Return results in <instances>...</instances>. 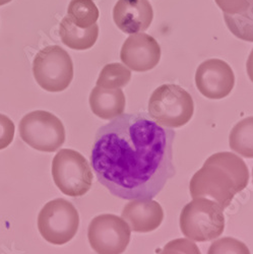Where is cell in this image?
Wrapping results in <instances>:
<instances>
[{
    "label": "cell",
    "instance_id": "cell-26",
    "mask_svg": "<svg viewBox=\"0 0 253 254\" xmlns=\"http://www.w3.org/2000/svg\"><path fill=\"white\" fill-rule=\"evenodd\" d=\"M252 183H253V170H252Z\"/></svg>",
    "mask_w": 253,
    "mask_h": 254
},
{
    "label": "cell",
    "instance_id": "cell-10",
    "mask_svg": "<svg viewBox=\"0 0 253 254\" xmlns=\"http://www.w3.org/2000/svg\"><path fill=\"white\" fill-rule=\"evenodd\" d=\"M195 84L201 95L210 100L226 98L234 88L235 75L227 62L208 59L198 66Z\"/></svg>",
    "mask_w": 253,
    "mask_h": 254
},
{
    "label": "cell",
    "instance_id": "cell-19",
    "mask_svg": "<svg viewBox=\"0 0 253 254\" xmlns=\"http://www.w3.org/2000/svg\"><path fill=\"white\" fill-rule=\"evenodd\" d=\"M131 79V71L121 63H110L105 65L97 80V87L103 89H120Z\"/></svg>",
    "mask_w": 253,
    "mask_h": 254
},
{
    "label": "cell",
    "instance_id": "cell-20",
    "mask_svg": "<svg viewBox=\"0 0 253 254\" xmlns=\"http://www.w3.org/2000/svg\"><path fill=\"white\" fill-rule=\"evenodd\" d=\"M207 254H251L246 244L231 237L221 238L209 246Z\"/></svg>",
    "mask_w": 253,
    "mask_h": 254
},
{
    "label": "cell",
    "instance_id": "cell-2",
    "mask_svg": "<svg viewBox=\"0 0 253 254\" xmlns=\"http://www.w3.org/2000/svg\"><path fill=\"white\" fill-rule=\"evenodd\" d=\"M249 171L244 161L229 152L214 154L192 176L189 184L192 198L206 197L227 208L234 196L247 187Z\"/></svg>",
    "mask_w": 253,
    "mask_h": 254
},
{
    "label": "cell",
    "instance_id": "cell-6",
    "mask_svg": "<svg viewBox=\"0 0 253 254\" xmlns=\"http://www.w3.org/2000/svg\"><path fill=\"white\" fill-rule=\"evenodd\" d=\"M79 215L75 206L64 198L47 202L38 215L41 236L53 245H64L76 235Z\"/></svg>",
    "mask_w": 253,
    "mask_h": 254
},
{
    "label": "cell",
    "instance_id": "cell-23",
    "mask_svg": "<svg viewBox=\"0 0 253 254\" xmlns=\"http://www.w3.org/2000/svg\"><path fill=\"white\" fill-rule=\"evenodd\" d=\"M215 1L224 13L236 14L245 10L249 6L251 0H215Z\"/></svg>",
    "mask_w": 253,
    "mask_h": 254
},
{
    "label": "cell",
    "instance_id": "cell-1",
    "mask_svg": "<svg viewBox=\"0 0 253 254\" xmlns=\"http://www.w3.org/2000/svg\"><path fill=\"white\" fill-rule=\"evenodd\" d=\"M175 131L144 113L122 114L100 127L91 164L99 182L119 198L157 196L176 174Z\"/></svg>",
    "mask_w": 253,
    "mask_h": 254
},
{
    "label": "cell",
    "instance_id": "cell-21",
    "mask_svg": "<svg viewBox=\"0 0 253 254\" xmlns=\"http://www.w3.org/2000/svg\"><path fill=\"white\" fill-rule=\"evenodd\" d=\"M159 254H201L197 245L187 238H179L168 242Z\"/></svg>",
    "mask_w": 253,
    "mask_h": 254
},
{
    "label": "cell",
    "instance_id": "cell-3",
    "mask_svg": "<svg viewBox=\"0 0 253 254\" xmlns=\"http://www.w3.org/2000/svg\"><path fill=\"white\" fill-rule=\"evenodd\" d=\"M223 208L213 199L195 197L180 215V228L187 239L206 242L220 237L225 229Z\"/></svg>",
    "mask_w": 253,
    "mask_h": 254
},
{
    "label": "cell",
    "instance_id": "cell-18",
    "mask_svg": "<svg viewBox=\"0 0 253 254\" xmlns=\"http://www.w3.org/2000/svg\"><path fill=\"white\" fill-rule=\"evenodd\" d=\"M224 18L228 29L234 36L246 42H253V0L242 12L224 13Z\"/></svg>",
    "mask_w": 253,
    "mask_h": 254
},
{
    "label": "cell",
    "instance_id": "cell-5",
    "mask_svg": "<svg viewBox=\"0 0 253 254\" xmlns=\"http://www.w3.org/2000/svg\"><path fill=\"white\" fill-rule=\"evenodd\" d=\"M52 177L60 191L72 197L86 194L94 179L87 159L70 149L60 150L55 155L52 161Z\"/></svg>",
    "mask_w": 253,
    "mask_h": 254
},
{
    "label": "cell",
    "instance_id": "cell-17",
    "mask_svg": "<svg viewBox=\"0 0 253 254\" xmlns=\"http://www.w3.org/2000/svg\"><path fill=\"white\" fill-rule=\"evenodd\" d=\"M99 15V9L93 0H71L67 8V16L81 29L95 25Z\"/></svg>",
    "mask_w": 253,
    "mask_h": 254
},
{
    "label": "cell",
    "instance_id": "cell-9",
    "mask_svg": "<svg viewBox=\"0 0 253 254\" xmlns=\"http://www.w3.org/2000/svg\"><path fill=\"white\" fill-rule=\"evenodd\" d=\"M130 237L128 224L111 214L95 217L88 229L90 245L98 254H122L127 248Z\"/></svg>",
    "mask_w": 253,
    "mask_h": 254
},
{
    "label": "cell",
    "instance_id": "cell-24",
    "mask_svg": "<svg viewBox=\"0 0 253 254\" xmlns=\"http://www.w3.org/2000/svg\"><path fill=\"white\" fill-rule=\"evenodd\" d=\"M246 69H247V73H248V76H249L250 80L253 82V49H252V51H251V53L248 57Z\"/></svg>",
    "mask_w": 253,
    "mask_h": 254
},
{
    "label": "cell",
    "instance_id": "cell-14",
    "mask_svg": "<svg viewBox=\"0 0 253 254\" xmlns=\"http://www.w3.org/2000/svg\"><path fill=\"white\" fill-rule=\"evenodd\" d=\"M89 102L93 113L104 120H112L124 114L125 111V95L120 89L95 87Z\"/></svg>",
    "mask_w": 253,
    "mask_h": 254
},
{
    "label": "cell",
    "instance_id": "cell-25",
    "mask_svg": "<svg viewBox=\"0 0 253 254\" xmlns=\"http://www.w3.org/2000/svg\"><path fill=\"white\" fill-rule=\"evenodd\" d=\"M10 1H12V0H0V6L5 5V4L9 3Z\"/></svg>",
    "mask_w": 253,
    "mask_h": 254
},
{
    "label": "cell",
    "instance_id": "cell-11",
    "mask_svg": "<svg viewBox=\"0 0 253 254\" xmlns=\"http://www.w3.org/2000/svg\"><path fill=\"white\" fill-rule=\"evenodd\" d=\"M126 67L137 72L155 68L161 59V47L157 40L144 33H137L125 40L120 52Z\"/></svg>",
    "mask_w": 253,
    "mask_h": 254
},
{
    "label": "cell",
    "instance_id": "cell-15",
    "mask_svg": "<svg viewBox=\"0 0 253 254\" xmlns=\"http://www.w3.org/2000/svg\"><path fill=\"white\" fill-rule=\"evenodd\" d=\"M59 35L62 43L70 49L83 51L92 48L99 37L98 25L88 29H81L68 17H63L59 26Z\"/></svg>",
    "mask_w": 253,
    "mask_h": 254
},
{
    "label": "cell",
    "instance_id": "cell-16",
    "mask_svg": "<svg viewBox=\"0 0 253 254\" xmlns=\"http://www.w3.org/2000/svg\"><path fill=\"white\" fill-rule=\"evenodd\" d=\"M230 147L244 158L253 159V116L238 122L231 130Z\"/></svg>",
    "mask_w": 253,
    "mask_h": 254
},
{
    "label": "cell",
    "instance_id": "cell-7",
    "mask_svg": "<svg viewBox=\"0 0 253 254\" xmlns=\"http://www.w3.org/2000/svg\"><path fill=\"white\" fill-rule=\"evenodd\" d=\"M33 73L43 90L50 93L63 92L73 79V63L69 54L60 46H47L35 56Z\"/></svg>",
    "mask_w": 253,
    "mask_h": 254
},
{
    "label": "cell",
    "instance_id": "cell-4",
    "mask_svg": "<svg viewBox=\"0 0 253 254\" xmlns=\"http://www.w3.org/2000/svg\"><path fill=\"white\" fill-rule=\"evenodd\" d=\"M194 103L191 95L177 84L157 88L149 101V114L167 128H178L192 118Z\"/></svg>",
    "mask_w": 253,
    "mask_h": 254
},
{
    "label": "cell",
    "instance_id": "cell-12",
    "mask_svg": "<svg viewBox=\"0 0 253 254\" xmlns=\"http://www.w3.org/2000/svg\"><path fill=\"white\" fill-rule=\"evenodd\" d=\"M153 18L154 11L149 0H118L113 9L116 26L128 35L149 29Z\"/></svg>",
    "mask_w": 253,
    "mask_h": 254
},
{
    "label": "cell",
    "instance_id": "cell-8",
    "mask_svg": "<svg viewBox=\"0 0 253 254\" xmlns=\"http://www.w3.org/2000/svg\"><path fill=\"white\" fill-rule=\"evenodd\" d=\"M22 139L33 149L54 153L65 141V128L54 114L37 110L26 114L18 125Z\"/></svg>",
    "mask_w": 253,
    "mask_h": 254
},
{
    "label": "cell",
    "instance_id": "cell-13",
    "mask_svg": "<svg viewBox=\"0 0 253 254\" xmlns=\"http://www.w3.org/2000/svg\"><path fill=\"white\" fill-rule=\"evenodd\" d=\"M122 219L133 232L147 233L158 229L164 220L161 204L152 198H137L126 204Z\"/></svg>",
    "mask_w": 253,
    "mask_h": 254
},
{
    "label": "cell",
    "instance_id": "cell-22",
    "mask_svg": "<svg viewBox=\"0 0 253 254\" xmlns=\"http://www.w3.org/2000/svg\"><path fill=\"white\" fill-rule=\"evenodd\" d=\"M15 127L10 118L0 114V151L6 149L12 142Z\"/></svg>",
    "mask_w": 253,
    "mask_h": 254
}]
</instances>
